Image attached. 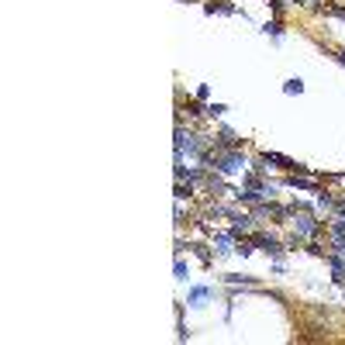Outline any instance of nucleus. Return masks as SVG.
Listing matches in <instances>:
<instances>
[{
  "instance_id": "obj_1",
  "label": "nucleus",
  "mask_w": 345,
  "mask_h": 345,
  "mask_svg": "<svg viewBox=\"0 0 345 345\" xmlns=\"http://www.w3.org/2000/svg\"><path fill=\"white\" fill-rule=\"evenodd\" d=\"M290 210H293V231H297L300 238H318V235L325 231V221H318L311 210H304L300 204H293Z\"/></svg>"
},
{
  "instance_id": "obj_2",
  "label": "nucleus",
  "mask_w": 345,
  "mask_h": 345,
  "mask_svg": "<svg viewBox=\"0 0 345 345\" xmlns=\"http://www.w3.org/2000/svg\"><path fill=\"white\" fill-rule=\"evenodd\" d=\"M210 166H214L221 176H231V173H238V169L245 166V155H242V148H217Z\"/></svg>"
},
{
  "instance_id": "obj_3",
  "label": "nucleus",
  "mask_w": 345,
  "mask_h": 345,
  "mask_svg": "<svg viewBox=\"0 0 345 345\" xmlns=\"http://www.w3.org/2000/svg\"><path fill=\"white\" fill-rule=\"evenodd\" d=\"M252 242H256V249H263L266 256H273V263H283V242L279 238L266 235V231H252Z\"/></svg>"
},
{
  "instance_id": "obj_4",
  "label": "nucleus",
  "mask_w": 345,
  "mask_h": 345,
  "mask_svg": "<svg viewBox=\"0 0 345 345\" xmlns=\"http://www.w3.org/2000/svg\"><path fill=\"white\" fill-rule=\"evenodd\" d=\"M214 252H217V256H231V252H235V235H231V231L214 235Z\"/></svg>"
},
{
  "instance_id": "obj_5",
  "label": "nucleus",
  "mask_w": 345,
  "mask_h": 345,
  "mask_svg": "<svg viewBox=\"0 0 345 345\" xmlns=\"http://www.w3.org/2000/svg\"><path fill=\"white\" fill-rule=\"evenodd\" d=\"M204 10H207V14H235V3H224V0H207Z\"/></svg>"
},
{
  "instance_id": "obj_6",
  "label": "nucleus",
  "mask_w": 345,
  "mask_h": 345,
  "mask_svg": "<svg viewBox=\"0 0 345 345\" xmlns=\"http://www.w3.org/2000/svg\"><path fill=\"white\" fill-rule=\"evenodd\" d=\"M210 293H214V290H210V286H194V290H190V293H187V304H201V300H207V297H210Z\"/></svg>"
},
{
  "instance_id": "obj_7",
  "label": "nucleus",
  "mask_w": 345,
  "mask_h": 345,
  "mask_svg": "<svg viewBox=\"0 0 345 345\" xmlns=\"http://www.w3.org/2000/svg\"><path fill=\"white\" fill-rule=\"evenodd\" d=\"M283 93H286V97H297V93H304V79H300V76L286 79V83H283Z\"/></svg>"
},
{
  "instance_id": "obj_8",
  "label": "nucleus",
  "mask_w": 345,
  "mask_h": 345,
  "mask_svg": "<svg viewBox=\"0 0 345 345\" xmlns=\"http://www.w3.org/2000/svg\"><path fill=\"white\" fill-rule=\"evenodd\" d=\"M263 31H266V35H273V38H283V21H279V17L266 21V24H263Z\"/></svg>"
},
{
  "instance_id": "obj_9",
  "label": "nucleus",
  "mask_w": 345,
  "mask_h": 345,
  "mask_svg": "<svg viewBox=\"0 0 345 345\" xmlns=\"http://www.w3.org/2000/svg\"><path fill=\"white\" fill-rule=\"evenodd\" d=\"M224 283H228V286H238V283H242V286H256V279H252V276H235V273L224 276Z\"/></svg>"
},
{
  "instance_id": "obj_10",
  "label": "nucleus",
  "mask_w": 345,
  "mask_h": 345,
  "mask_svg": "<svg viewBox=\"0 0 345 345\" xmlns=\"http://www.w3.org/2000/svg\"><path fill=\"white\" fill-rule=\"evenodd\" d=\"M224 111H228V107H224V104H207V114H210V118H221V114H224Z\"/></svg>"
},
{
  "instance_id": "obj_11",
  "label": "nucleus",
  "mask_w": 345,
  "mask_h": 345,
  "mask_svg": "<svg viewBox=\"0 0 345 345\" xmlns=\"http://www.w3.org/2000/svg\"><path fill=\"white\" fill-rule=\"evenodd\" d=\"M173 270H176V279H187V263H183L180 256H176V266H173Z\"/></svg>"
},
{
  "instance_id": "obj_12",
  "label": "nucleus",
  "mask_w": 345,
  "mask_h": 345,
  "mask_svg": "<svg viewBox=\"0 0 345 345\" xmlns=\"http://www.w3.org/2000/svg\"><path fill=\"white\" fill-rule=\"evenodd\" d=\"M207 97H210V86L201 83V86H197V100H207Z\"/></svg>"
},
{
  "instance_id": "obj_13",
  "label": "nucleus",
  "mask_w": 345,
  "mask_h": 345,
  "mask_svg": "<svg viewBox=\"0 0 345 345\" xmlns=\"http://www.w3.org/2000/svg\"><path fill=\"white\" fill-rule=\"evenodd\" d=\"M270 3H273V10H276V14L283 10V0H270Z\"/></svg>"
},
{
  "instance_id": "obj_14",
  "label": "nucleus",
  "mask_w": 345,
  "mask_h": 345,
  "mask_svg": "<svg viewBox=\"0 0 345 345\" xmlns=\"http://www.w3.org/2000/svg\"><path fill=\"white\" fill-rule=\"evenodd\" d=\"M335 59H339V63H342V66H345V49H342V52H339V56H335Z\"/></svg>"
}]
</instances>
